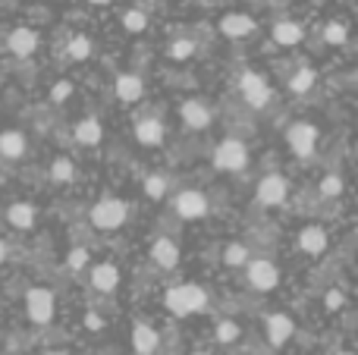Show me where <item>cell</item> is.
I'll list each match as a JSON object with an SVG mask.
<instances>
[{"label":"cell","instance_id":"5","mask_svg":"<svg viewBox=\"0 0 358 355\" xmlns=\"http://www.w3.org/2000/svg\"><path fill=\"white\" fill-rule=\"evenodd\" d=\"M239 92H242V98H245L252 107H258V110L271 104V98H273V92H271V85H267V79H264V75H258V73H242Z\"/></svg>","mask_w":358,"mask_h":355},{"label":"cell","instance_id":"18","mask_svg":"<svg viewBox=\"0 0 358 355\" xmlns=\"http://www.w3.org/2000/svg\"><path fill=\"white\" fill-rule=\"evenodd\" d=\"M25 151H29V142H25V136L19 129L0 132V154H3L6 161H19Z\"/></svg>","mask_w":358,"mask_h":355},{"label":"cell","instance_id":"41","mask_svg":"<svg viewBox=\"0 0 358 355\" xmlns=\"http://www.w3.org/2000/svg\"><path fill=\"white\" fill-rule=\"evenodd\" d=\"M334 355H352V352H346V349H343V352H334Z\"/></svg>","mask_w":358,"mask_h":355},{"label":"cell","instance_id":"12","mask_svg":"<svg viewBox=\"0 0 358 355\" xmlns=\"http://www.w3.org/2000/svg\"><path fill=\"white\" fill-rule=\"evenodd\" d=\"M299 249H302L305 255H311V258L324 255V252H327V230L317 226V224L302 226V233H299Z\"/></svg>","mask_w":358,"mask_h":355},{"label":"cell","instance_id":"4","mask_svg":"<svg viewBox=\"0 0 358 355\" xmlns=\"http://www.w3.org/2000/svg\"><path fill=\"white\" fill-rule=\"evenodd\" d=\"M54 308H57V299L50 289H44V287L29 289V296H25V314H29L31 324H50L54 321Z\"/></svg>","mask_w":358,"mask_h":355},{"label":"cell","instance_id":"37","mask_svg":"<svg viewBox=\"0 0 358 355\" xmlns=\"http://www.w3.org/2000/svg\"><path fill=\"white\" fill-rule=\"evenodd\" d=\"M85 324L92 327V331H101V327H104V321H101V314H94V312H92V314L85 318Z\"/></svg>","mask_w":358,"mask_h":355},{"label":"cell","instance_id":"39","mask_svg":"<svg viewBox=\"0 0 358 355\" xmlns=\"http://www.w3.org/2000/svg\"><path fill=\"white\" fill-rule=\"evenodd\" d=\"M92 3H98V6H104V3H110V0H92Z\"/></svg>","mask_w":358,"mask_h":355},{"label":"cell","instance_id":"9","mask_svg":"<svg viewBox=\"0 0 358 355\" xmlns=\"http://www.w3.org/2000/svg\"><path fill=\"white\" fill-rule=\"evenodd\" d=\"M286 142H289V148L296 151L299 157H308L311 151L317 148V126H311V123H292L289 126V132H286Z\"/></svg>","mask_w":358,"mask_h":355},{"label":"cell","instance_id":"20","mask_svg":"<svg viewBox=\"0 0 358 355\" xmlns=\"http://www.w3.org/2000/svg\"><path fill=\"white\" fill-rule=\"evenodd\" d=\"M92 287L98 289V293H113V289L120 287V268L117 264H98V268L92 270Z\"/></svg>","mask_w":358,"mask_h":355},{"label":"cell","instance_id":"23","mask_svg":"<svg viewBox=\"0 0 358 355\" xmlns=\"http://www.w3.org/2000/svg\"><path fill=\"white\" fill-rule=\"evenodd\" d=\"M302 38H305V29L299 22H289V19H286V22L273 25V41L283 44V48H292V44H299Z\"/></svg>","mask_w":358,"mask_h":355},{"label":"cell","instance_id":"28","mask_svg":"<svg viewBox=\"0 0 358 355\" xmlns=\"http://www.w3.org/2000/svg\"><path fill=\"white\" fill-rule=\"evenodd\" d=\"M214 337H217V343H233V340H239V324L236 321H220Z\"/></svg>","mask_w":358,"mask_h":355},{"label":"cell","instance_id":"27","mask_svg":"<svg viewBox=\"0 0 358 355\" xmlns=\"http://www.w3.org/2000/svg\"><path fill=\"white\" fill-rule=\"evenodd\" d=\"M88 54H92V38L76 35L73 41H69V57H73V60H85Z\"/></svg>","mask_w":358,"mask_h":355},{"label":"cell","instance_id":"29","mask_svg":"<svg viewBox=\"0 0 358 355\" xmlns=\"http://www.w3.org/2000/svg\"><path fill=\"white\" fill-rule=\"evenodd\" d=\"M349 38V29L343 22H327V29H324V41L327 44H346Z\"/></svg>","mask_w":358,"mask_h":355},{"label":"cell","instance_id":"24","mask_svg":"<svg viewBox=\"0 0 358 355\" xmlns=\"http://www.w3.org/2000/svg\"><path fill=\"white\" fill-rule=\"evenodd\" d=\"M50 176H54L57 182H73L76 180V164L69 161V157H57V161L50 164Z\"/></svg>","mask_w":358,"mask_h":355},{"label":"cell","instance_id":"30","mask_svg":"<svg viewBox=\"0 0 358 355\" xmlns=\"http://www.w3.org/2000/svg\"><path fill=\"white\" fill-rule=\"evenodd\" d=\"M321 195H324V198H340V195H343V180H340V176H336V173H327V176H324Z\"/></svg>","mask_w":358,"mask_h":355},{"label":"cell","instance_id":"2","mask_svg":"<svg viewBox=\"0 0 358 355\" xmlns=\"http://www.w3.org/2000/svg\"><path fill=\"white\" fill-rule=\"evenodd\" d=\"M126 217H129V208L120 198H101L92 208V226H98V230H120Z\"/></svg>","mask_w":358,"mask_h":355},{"label":"cell","instance_id":"17","mask_svg":"<svg viewBox=\"0 0 358 355\" xmlns=\"http://www.w3.org/2000/svg\"><path fill=\"white\" fill-rule=\"evenodd\" d=\"M157 343H161V337H157V331L151 324H136L132 327V349H136L138 355H155Z\"/></svg>","mask_w":358,"mask_h":355},{"label":"cell","instance_id":"35","mask_svg":"<svg viewBox=\"0 0 358 355\" xmlns=\"http://www.w3.org/2000/svg\"><path fill=\"white\" fill-rule=\"evenodd\" d=\"M66 264H69V270H82L88 264V252L85 249H73L69 252V258H66Z\"/></svg>","mask_w":358,"mask_h":355},{"label":"cell","instance_id":"36","mask_svg":"<svg viewBox=\"0 0 358 355\" xmlns=\"http://www.w3.org/2000/svg\"><path fill=\"white\" fill-rule=\"evenodd\" d=\"M343 299H346V296H343L340 289H330L327 293V308L330 312H334V308H343Z\"/></svg>","mask_w":358,"mask_h":355},{"label":"cell","instance_id":"42","mask_svg":"<svg viewBox=\"0 0 358 355\" xmlns=\"http://www.w3.org/2000/svg\"><path fill=\"white\" fill-rule=\"evenodd\" d=\"M48 355H66V352H48Z\"/></svg>","mask_w":358,"mask_h":355},{"label":"cell","instance_id":"14","mask_svg":"<svg viewBox=\"0 0 358 355\" xmlns=\"http://www.w3.org/2000/svg\"><path fill=\"white\" fill-rule=\"evenodd\" d=\"M292 333H296V324H292L289 314H271L267 318V340H271V346L289 343Z\"/></svg>","mask_w":358,"mask_h":355},{"label":"cell","instance_id":"19","mask_svg":"<svg viewBox=\"0 0 358 355\" xmlns=\"http://www.w3.org/2000/svg\"><path fill=\"white\" fill-rule=\"evenodd\" d=\"M136 138L142 145H148V148H157V145L164 142V123L155 117H145L136 123Z\"/></svg>","mask_w":358,"mask_h":355},{"label":"cell","instance_id":"16","mask_svg":"<svg viewBox=\"0 0 358 355\" xmlns=\"http://www.w3.org/2000/svg\"><path fill=\"white\" fill-rule=\"evenodd\" d=\"M151 258H155L157 268L173 270L176 264H179V249H176V242H173V239H167V236H161L155 245H151Z\"/></svg>","mask_w":358,"mask_h":355},{"label":"cell","instance_id":"22","mask_svg":"<svg viewBox=\"0 0 358 355\" xmlns=\"http://www.w3.org/2000/svg\"><path fill=\"white\" fill-rule=\"evenodd\" d=\"M101 136H104V129H101V123L94 117H85V119H79L76 123V142L79 145H98L101 142Z\"/></svg>","mask_w":358,"mask_h":355},{"label":"cell","instance_id":"21","mask_svg":"<svg viewBox=\"0 0 358 355\" xmlns=\"http://www.w3.org/2000/svg\"><path fill=\"white\" fill-rule=\"evenodd\" d=\"M220 29H223V35H229V38H245L255 31V19L245 16V13H229V16H223Z\"/></svg>","mask_w":358,"mask_h":355},{"label":"cell","instance_id":"25","mask_svg":"<svg viewBox=\"0 0 358 355\" xmlns=\"http://www.w3.org/2000/svg\"><path fill=\"white\" fill-rule=\"evenodd\" d=\"M145 195L155 198V201H161L164 195H167V176H161V173L145 176Z\"/></svg>","mask_w":358,"mask_h":355},{"label":"cell","instance_id":"1","mask_svg":"<svg viewBox=\"0 0 358 355\" xmlns=\"http://www.w3.org/2000/svg\"><path fill=\"white\" fill-rule=\"evenodd\" d=\"M164 305L176 314V318H189V314H198L208 308V293L195 283H179V287H170L167 296H164Z\"/></svg>","mask_w":358,"mask_h":355},{"label":"cell","instance_id":"33","mask_svg":"<svg viewBox=\"0 0 358 355\" xmlns=\"http://www.w3.org/2000/svg\"><path fill=\"white\" fill-rule=\"evenodd\" d=\"M192 54H195V41H189V38L170 44V57H176V60H185V57H192Z\"/></svg>","mask_w":358,"mask_h":355},{"label":"cell","instance_id":"40","mask_svg":"<svg viewBox=\"0 0 358 355\" xmlns=\"http://www.w3.org/2000/svg\"><path fill=\"white\" fill-rule=\"evenodd\" d=\"M192 355H210V352H204V349H198V352H192Z\"/></svg>","mask_w":358,"mask_h":355},{"label":"cell","instance_id":"26","mask_svg":"<svg viewBox=\"0 0 358 355\" xmlns=\"http://www.w3.org/2000/svg\"><path fill=\"white\" fill-rule=\"evenodd\" d=\"M311 85H315V69H299V73L289 79V88H292L296 94L311 92Z\"/></svg>","mask_w":358,"mask_h":355},{"label":"cell","instance_id":"3","mask_svg":"<svg viewBox=\"0 0 358 355\" xmlns=\"http://www.w3.org/2000/svg\"><path fill=\"white\" fill-rule=\"evenodd\" d=\"M214 164L217 170H227V173H239L248 167V148L239 138H223L214 148Z\"/></svg>","mask_w":358,"mask_h":355},{"label":"cell","instance_id":"11","mask_svg":"<svg viewBox=\"0 0 358 355\" xmlns=\"http://www.w3.org/2000/svg\"><path fill=\"white\" fill-rule=\"evenodd\" d=\"M6 50H10L13 57H31L38 50V31L29 29V25L13 29L10 38H6Z\"/></svg>","mask_w":358,"mask_h":355},{"label":"cell","instance_id":"8","mask_svg":"<svg viewBox=\"0 0 358 355\" xmlns=\"http://www.w3.org/2000/svg\"><path fill=\"white\" fill-rule=\"evenodd\" d=\"M245 277H248V283H252L258 293H271V289L280 283L277 264H273V261H264V258H258V261H248Z\"/></svg>","mask_w":358,"mask_h":355},{"label":"cell","instance_id":"6","mask_svg":"<svg viewBox=\"0 0 358 355\" xmlns=\"http://www.w3.org/2000/svg\"><path fill=\"white\" fill-rule=\"evenodd\" d=\"M173 211L182 220L204 217V214H208V195L198 192V189H182V192H176V198H173Z\"/></svg>","mask_w":358,"mask_h":355},{"label":"cell","instance_id":"31","mask_svg":"<svg viewBox=\"0 0 358 355\" xmlns=\"http://www.w3.org/2000/svg\"><path fill=\"white\" fill-rule=\"evenodd\" d=\"M223 261L233 264V268H236V264H245L248 261V249H245V245H239V242L227 245V252H223Z\"/></svg>","mask_w":358,"mask_h":355},{"label":"cell","instance_id":"32","mask_svg":"<svg viewBox=\"0 0 358 355\" xmlns=\"http://www.w3.org/2000/svg\"><path fill=\"white\" fill-rule=\"evenodd\" d=\"M123 25H126L129 31H142L145 25H148V16H145L142 10H129V13L123 16Z\"/></svg>","mask_w":358,"mask_h":355},{"label":"cell","instance_id":"10","mask_svg":"<svg viewBox=\"0 0 358 355\" xmlns=\"http://www.w3.org/2000/svg\"><path fill=\"white\" fill-rule=\"evenodd\" d=\"M179 117L189 129H208L210 126V107L204 104L201 98H189L179 104Z\"/></svg>","mask_w":358,"mask_h":355},{"label":"cell","instance_id":"15","mask_svg":"<svg viewBox=\"0 0 358 355\" xmlns=\"http://www.w3.org/2000/svg\"><path fill=\"white\" fill-rule=\"evenodd\" d=\"M145 94V82H142V75H136V73H123V75H117V98L123 101V104H136L138 98Z\"/></svg>","mask_w":358,"mask_h":355},{"label":"cell","instance_id":"7","mask_svg":"<svg viewBox=\"0 0 358 355\" xmlns=\"http://www.w3.org/2000/svg\"><path fill=\"white\" fill-rule=\"evenodd\" d=\"M286 195H289V182H286V176L267 173L264 180L258 182V192H255V198H258L264 208H277V205H283V201H286Z\"/></svg>","mask_w":358,"mask_h":355},{"label":"cell","instance_id":"34","mask_svg":"<svg viewBox=\"0 0 358 355\" xmlns=\"http://www.w3.org/2000/svg\"><path fill=\"white\" fill-rule=\"evenodd\" d=\"M69 94H73V82H57V85L50 88V101H57V104H63Z\"/></svg>","mask_w":358,"mask_h":355},{"label":"cell","instance_id":"38","mask_svg":"<svg viewBox=\"0 0 358 355\" xmlns=\"http://www.w3.org/2000/svg\"><path fill=\"white\" fill-rule=\"evenodd\" d=\"M6 255H10V252H6V242H3V239H0V264L6 261Z\"/></svg>","mask_w":358,"mask_h":355},{"label":"cell","instance_id":"13","mask_svg":"<svg viewBox=\"0 0 358 355\" xmlns=\"http://www.w3.org/2000/svg\"><path fill=\"white\" fill-rule=\"evenodd\" d=\"M35 220H38V211L29 201H13V205L6 208V224H10L13 230H31Z\"/></svg>","mask_w":358,"mask_h":355}]
</instances>
